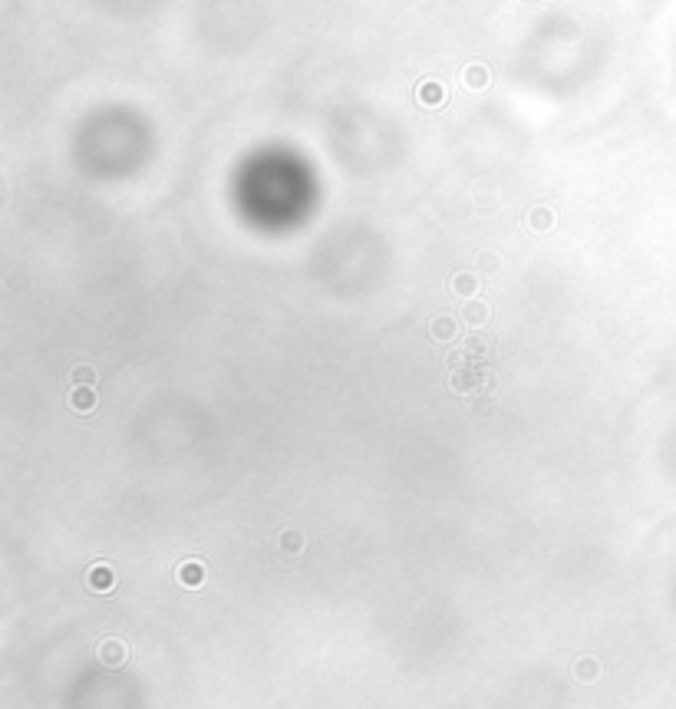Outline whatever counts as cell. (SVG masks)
<instances>
[{
    "instance_id": "cell-10",
    "label": "cell",
    "mask_w": 676,
    "mask_h": 709,
    "mask_svg": "<svg viewBox=\"0 0 676 709\" xmlns=\"http://www.w3.org/2000/svg\"><path fill=\"white\" fill-rule=\"evenodd\" d=\"M528 225L535 228V231H548V228H555V212L551 208H535L528 215Z\"/></svg>"
},
{
    "instance_id": "cell-14",
    "label": "cell",
    "mask_w": 676,
    "mask_h": 709,
    "mask_svg": "<svg viewBox=\"0 0 676 709\" xmlns=\"http://www.w3.org/2000/svg\"><path fill=\"white\" fill-rule=\"evenodd\" d=\"M73 383H77V386H93V383H96V370H93V366H77V370H73Z\"/></svg>"
},
{
    "instance_id": "cell-3",
    "label": "cell",
    "mask_w": 676,
    "mask_h": 709,
    "mask_svg": "<svg viewBox=\"0 0 676 709\" xmlns=\"http://www.w3.org/2000/svg\"><path fill=\"white\" fill-rule=\"evenodd\" d=\"M86 587L96 594H110L112 587H116V571H112L110 564H93L86 574Z\"/></svg>"
},
{
    "instance_id": "cell-9",
    "label": "cell",
    "mask_w": 676,
    "mask_h": 709,
    "mask_svg": "<svg viewBox=\"0 0 676 709\" xmlns=\"http://www.w3.org/2000/svg\"><path fill=\"white\" fill-rule=\"evenodd\" d=\"M456 333H458V323L452 317H436L432 320V337L436 340H456Z\"/></svg>"
},
{
    "instance_id": "cell-6",
    "label": "cell",
    "mask_w": 676,
    "mask_h": 709,
    "mask_svg": "<svg viewBox=\"0 0 676 709\" xmlns=\"http://www.w3.org/2000/svg\"><path fill=\"white\" fill-rule=\"evenodd\" d=\"M462 320L472 323V327H482V323L489 320V307L482 301H469L465 307H462Z\"/></svg>"
},
{
    "instance_id": "cell-17",
    "label": "cell",
    "mask_w": 676,
    "mask_h": 709,
    "mask_svg": "<svg viewBox=\"0 0 676 709\" xmlns=\"http://www.w3.org/2000/svg\"><path fill=\"white\" fill-rule=\"evenodd\" d=\"M491 406H495V403H491V399H482V403H479V406H475V409H479V412H489Z\"/></svg>"
},
{
    "instance_id": "cell-11",
    "label": "cell",
    "mask_w": 676,
    "mask_h": 709,
    "mask_svg": "<svg viewBox=\"0 0 676 709\" xmlns=\"http://www.w3.org/2000/svg\"><path fill=\"white\" fill-rule=\"evenodd\" d=\"M281 551L284 554H300V551H304V538L297 535V531H284L281 535Z\"/></svg>"
},
{
    "instance_id": "cell-5",
    "label": "cell",
    "mask_w": 676,
    "mask_h": 709,
    "mask_svg": "<svg viewBox=\"0 0 676 709\" xmlns=\"http://www.w3.org/2000/svg\"><path fill=\"white\" fill-rule=\"evenodd\" d=\"M99 660L106 666H119L122 660H126V646H122V640H106V644L99 646Z\"/></svg>"
},
{
    "instance_id": "cell-15",
    "label": "cell",
    "mask_w": 676,
    "mask_h": 709,
    "mask_svg": "<svg viewBox=\"0 0 676 709\" xmlns=\"http://www.w3.org/2000/svg\"><path fill=\"white\" fill-rule=\"evenodd\" d=\"M594 673H597V663H594V660H584V663H578V677L581 679H594Z\"/></svg>"
},
{
    "instance_id": "cell-16",
    "label": "cell",
    "mask_w": 676,
    "mask_h": 709,
    "mask_svg": "<svg viewBox=\"0 0 676 709\" xmlns=\"http://www.w3.org/2000/svg\"><path fill=\"white\" fill-rule=\"evenodd\" d=\"M479 264H482V271H495V268H498V258H495L491 251H485V254L479 258Z\"/></svg>"
},
{
    "instance_id": "cell-8",
    "label": "cell",
    "mask_w": 676,
    "mask_h": 709,
    "mask_svg": "<svg viewBox=\"0 0 676 709\" xmlns=\"http://www.w3.org/2000/svg\"><path fill=\"white\" fill-rule=\"evenodd\" d=\"M465 86L469 89H485L489 86V66L472 63L469 70H465Z\"/></svg>"
},
{
    "instance_id": "cell-4",
    "label": "cell",
    "mask_w": 676,
    "mask_h": 709,
    "mask_svg": "<svg viewBox=\"0 0 676 709\" xmlns=\"http://www.w3.org/2000/svg\"><path fill=\"white\" fill-rule=\"evenodd\" d=\"M69 406H73V412H79V416H89L93 406H96V393H93V386H73L69 389Z\"/></svg>"
},
{
    "instance_id": "cell-1",
    "label": "cell",
    "mask_w": 676,
    "mask_h": 709,
    "mask_svg": "<svg viewBox=\"0 0 676 709\" xmlns=\"http://www.w3.org/2000/svg\"><path fill=\"white\" fill-rule=\"evenodd\" d=\"M479 383L491 386V383H495V377H489V373H479L475 366H465V370H456V373H452V389H456V393H472V389H482Z\"/></svg>"
},
{
    "instance_id": "cell-2",
    "label": "cell",
    "mask_w": 676,
    "mask_h": 709,
    "mask_svg": "<svg viewBox=\"0 0 676 709\" xmlns=\"http://www.w3.org/2000/svg\"><path fill=\"white\" fill-rule=\"evenodd\" d=\"M175 578H178V584L182 587H201L208 578V571H205V561H198V558H188L178 564V571H175Z\"/></svg>"
},
{
    "instance_id": "cell-13",
    "label": "cell",
    "mask_w": 676,
    "mask_h": 709,
    "mask_svg": "<svg viewBox=\"0 0 676 709\" xmlns=\"http://www.w3.org/2000/svg\"><path fill=\"white\" fill-rule=\"evenodd\" d=\"M419 99L429 103V106H439L442 103V86L439 83H425V86H419Z\"/></svg>"
},
{
    "instance_id": "cell-7",
    "label": "cell",
    "mask_w": 676,
    "mask_h": 709,
    "mask_svg": "<svg viewBox=\"0 0 676 709\" xmlns=\"http://www.w3.org/2000/svg\"><path fill=\"white\" fill-rule=\"evenodd\" d=\"M452 290H456L458 297H472V294L479 290V278H475V274H469V271H462V274H456V278H452Z\"/></svg>"
},
{
    "instance_id": "cell-12",
    "label": "cell",
    "mask_w": 676,
    "mask_h": 709,
    "mask_svg": "<svg viewBox=\"0 0 676 709\" xmlns=\"http://www.w3.org/2000/svg\"><path fill=\"white\" fill-rule=\"evenodd\" d=\"M465 353H469L472 360H482V356L489 353V340H485V337H469V340H465Z\"/></svg>"
}]
</instances>
